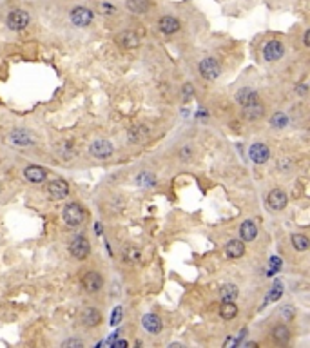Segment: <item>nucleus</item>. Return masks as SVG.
I'll list each match as a JSON object with an SVG mask.
<instances>
[{"label":"nucleus","mask_w":310,"mask_h":348,"mask_svg":"<svg viewBox=\"0 0 310 348\" xmlns=\"http://www.w3.org/2000/svg\"><path fill=\"white\" fill-rule=\"evenodd\" d=\"M129 343L125 341V339H120V341H113V347L114 348H125Z\"/></svg>","instance_id":"nucleus-38"},{"label":"nucleus","mask_w":310,"mask_h":348,"mask_svg":"<svg viewBox=\"0 0 310 348\" xmlns=\"http://www.w3.org/2000/svg\"><path fill=\"white\" fill-rule=\"evenodd\" d=\"M272 339L276 345H287V343L290 341V330L287 328L285 325H276L272 328Z\"/></svg>","instance_id":"nucleus-20"},{"label":"nucleus","mask_w":310,"mask_h":348,"mask_svg":"<svg viewBox=\"0 0 310 348\" xmlns=\"http://www.w3.org/2000/svg\"><path fill=\"white\" fill-rule=\"evenodd\" d=\"M225 254H227V258H230V260H238V258H241V256L245 254V245H243V241L230 240L227 245H225Z\"/></svg>","instance_id":"nucleus-15"},{"label":"nucleus","mask_w":310,"mask_h":348,"mask_svg":"<svg viewBox=\"0 0 310 348\" xmlns=\"http://www.w3.org/2000/svg\"><path fill=\"white\" fill-rule=\"evenodd\" d=\"M192 93H194V87H192L190 83H185L184 85V100H189L190 96H192Z\"/></svg>","instance_id":"nucleus-36"},{"label":"nucleus","mask_w":310,"mask_h":348,"mask_svg":"<svg viewBox=\"0 0 310 348\" xmlns=\"http://www.w3.org/2000/svg\"><path fill=\"white\" fill-rule=\"evenodd\" d=\"M24 176L31 182V184H42L45 178H47V171L44 167H38V165H29L24 171Z\"/></svg>","instance_id":"nucleus-13"},{"label":"nucleus","mask_w":310,"mask_h":348,"mask_svg":"<svg viewBox=\"0 0 310 348\" xmlns=\"http://www.w3.org/2000/svg\"><path fill=\"white\" fill-rule=\"evenodd\" d=\"M279 314L285 317L287 321H290V319H294V310H292V307H283L281 310H279Z\"/></svg>","instance_id":"nucleus-35"},{"label":"nucleus","mask_w":310,"mask_h":348,"mask_svg":"<svg viewBox=\"0 0 310 348\" xmlns=\"http://www.w3.org/2000/svg\"><path fill=\"white\" fill-rule=\"evenodd\" d=\"M298 93H299V95H305V93H307V85H305V83L298 85Z\"/></svg>","instance_id":"nucleus-40"},{"label":"nucleus","mask_w":310,"mask_h":348,"mask_svg":"<svg viewBox=\"0 0 310 348\" xmlns=\"http://www.w3.org/2000/svg\"><path fill=\"white\" fill-rule=\"evenodd\" d=\"M178 156H180V160H184V162H190L192 156H194V151H192L190 145H184L180 149V152H178Z\"/></svg>","instance_id":"nucleus-32"},{"label":"nucleus","mask_w":310,"mask_h":348,"mask_svg":"<svg viewBox=\"0 0 310 348\" xmlns=\"http://www.w3.org/2000/svg\"><path fill=\"white\" fill-rule=\"evenodd\" d=\"M127 7L133 13H147L151 7L149 0H127Z\"/></svg>","instance_id":"nucleus-26"},{"label":"nucleus","mask_w":310,"mask_h":348,"mask_svg":"<svg viewBox=\"0 0 310 348\" xmlns=\"http://www.w3.org/2000/svg\"><path fill=\"white\" fill-rule=\"evenodd\" d=\"M11 142L19 147H27V145H31L33 143V138H31V134L25 133V131H13Z\"/></svg>","instance_id":"nucleus-22"},{"label":"nucleus","mask_w":310,"mask_h":348,"mask_svg":"<svg viewBox=\"0 0 310 348\" xmlns=\"http://www.w3.org/2000/svg\"><path fill=\"white\" fill-rule=\"evenodd\" d=\"M62 218L69 227H76V225H80V223L85 220V210H83L78 203H67V205L63 207Z\"/></svg>","instance_id":"nucleus-1"},{"label":"nucleus","mask_w":310,"mask_h":348,"mask_svg":"<svg viewBox=\"0 0 310 348\" xmlns=\"http://www.w3.org/2000/svg\"><path fill=\"white\" fill-rule=\"evenodd\" d=\"M82 323L85 325V327H98V325L102 323V314L98 308H93V307H89V308H85V310L82 312Z\"/></svg>","instance_id":"nucleus-14"},{"label":"nucleus","mask_w":310,"mask_h":348,"mask_svg":"<svg viewBox=\"0 0 310 348\" xmlns=\"http://www.w3.org/2000/svg\"><path fill=\"white\" fill-rule=\"evenodd\" d=\"M29 24V15L24 9H15L7 15V27L11 31H20V29H25Z\"/></svg>","instance_id":"nucleus-3"},{"label":"nucleus","mask_w":310,"mask_h":348,"mask_svg":"<svg viewBox=\"0 0 310 348\" xmlns=\"http://www.w3.org/2000/svg\"><path fill=\"white\" fill-rule=\"evenodd\" d=\"M248 156H250V160H252L254 164L261 165L270 158V149H269L265 143H254V145H250V149H248Z\"/></svg>","instance_id":"nucleus-9"},{"label":"nucleus","mask_w":310,"mask_h":348,"mask_svg":"<svg viewBox=\"0 0 310 348\" xmlns=\"http://www.w3.org/2000/svg\"><path fill=\"white\" fill-rule=\"evenodd\" d=\"M267 203H269V207L274 210H281L287 207V203H289V198L287 194L283 192L281 189H274L269 192V196H267Z\"/></svg>","instance_id":"nucleus-10"},{"label":"nucleus","mask_w":310,"mask_h":348,"mask_svg":"<svg viewBox=\"0 0 310 348\" xmlns=\"http://www.w3.org/2000/svg\"><path fill=\"white\" fill-rule=\"evenodd\" d=\"M63 348H82L83 343L80 339H69V341H63L62 343Z\"/></svg>","instance_id":"nucleus-34"},{"label":"nucleus","mask_w":310,"mask_h":348,"mask_svg":"<svg viewBox=\"0 0 310 348\" xmlns=\"http://www.w3.org/2000/svg\"><path fill=\"white\" fill-rule=\"evenodd\" d=\"M220 296H222L223 301H234L238 298V287L232 285V283H225L220 288Z\"/></svg>","instance_id":"nucleus-25"},{"label":"nucleus","mask_w":310,"mask_h":348,"mask_svg":"<svg viewBox=\"0 0 310 348\" xmlns=\"http://www.w3.org/2000/svg\"><path fill=\"white\" fill-rule=\"evenodd\" d=\"M270 123H272V127H276V129H283V127L289 123V118H287L285 113H276L270 118Z\"/></svg>","instance_id":"nucleus-31"},{"label":"nucleus","mask_w":310,"mask_h":348,"mask_svg":"<svg viewBox=\"0 0 310 348\" xmlns=\"http://www.w3.org/2000/svg\"><path fill=\"white\" fill-rule=\"evenodd\" d=\"M158 29L164 35H172V33H176L180 29V22L174 17H162L158 20Z\"/></svg>","instance_id":"nucleus-17"},{"label":"nucleus","mask_w":310,"mask_h":348,"mask_svg":"<svg viewBox=\"0 0 310 348\" xmlns=\"http://www.w3.org/2000/svg\"><path fill=\"white\" fill-rule=\"evenodd\" d=\"M124 260H125L127 263H138V261L142 260V254H140V250L136 247L129 245V247L124 248Z\"/></svg>","instance_id":"nucleus-29"},{"label":"nucleus","mask_w":310,"mask_h":348,"mask_svg":"<svg viewBox=\"0 0 310 348\" xmlns=\"http://www.w3.org/2000/svg\"><path fill=\"white\" fill-rule=\"evenodd\" d=\"M279 265H281V261H279L278 258H272V260H270V270H269V274L276 272L279 268Z\"/></svg>","instance_id":"nucleus-37"},{"label":"nucleus","mask_w":310,"mask_h":348,"mask_svg":"<svg viewBox=\"0 0 310 348\" xmlns=\"http://www.w3.org/2000/svg\"><path fill=\"white\" fill-rule=\"evenodd\" d=\"M290 241H292V245H294V248H296V250H299V252H305V250L310 247L309 238H307V236H303V234H294L290 238Z\"/></svg>","instance_id":"nucleus-28"},{"label":"nucleus","mask_w":310,"mask_h":348,"mask_svg":"<svg viewBox=\"0 0 310 348\" xmlns=\"http://www.w3.org/2000/svg\"><path fill=\"white\" fill-rule=\"evenodd\" d=\"M122 314H124L122 307H116V308L113 310V316H111V325H113V327H116V325L122 321Z\"/></svg>","instance_id":"nucleus-33"},{"label":"nucleus","mask_w":310,"mask_h":348,"mask_svg":"<svg viewBox=\"0 0 310 348\" xmlns=\"http://www.w3.org/2000/svg\"><path fill=\"white\" fill-rule=\"evenodd\" d=\"M220 316L225 319V321H230V319H234L238 316V307L234 305V301H225L222 305V308H220Z\"/></svg>","instance_id":"nucleus-24"},{"label":"nucleus","mask_w":310,"mask_h":348,"mask_svg":"<svg viewBox=\"0 0 310 348\" xmlns=\"http://www.w3.org/2000/svg\"><path fill=\"white\" fill-rule=\"evenodd\" d=\"M116 42L122 45V47H127V49H133V47H136V45L140 44V38L136 33L133 31H124L122 35H118L116 37Z\"/></svg>","instance_id":"nucleus-19"},{"label":"nucleus","mask_w":310,"mask_h":348,"mask_svg":"<svg viewBox=\"0 0 310 348\" xmlns=\"http://www.w3.org/2000/svg\"><path fill=\"white\" fill-rule=\"evenodd\" d=\"M82 287L83 290H87L89 294H95L103 287V279L98 272H87L82 278Z\"/></svg>","instance_id":"nucleus-11"},{"label":"nucleus","mask_w":310,"mask_h":348,"mask_svg":"<svg viewBox=\"0 0 310 348\" xmlns=\"http://www.w3.org/2000/svg\"><path fill=\"white\" fill-rule=\"evenodd\" d=\"M93 17H95L93 11L83 6H78L71 11V22L75 25H78V27H87L93 22Z\"/></svg>","instance_id":"nucleus-5"},{"label":"nucleus","mask_w":310,"mask_h":348,"mask_svg":"<svg viewBox=\"0 0 310 348\" xmlns=\"http://www.w3.org/2000/svg\"><path fill=\"white\" fill-rule=\"evenodd\" d=\"M136 185L142 187V189H151L156 185V176L152 172H140L136 176Z\"/></svg>","instance_id":"nucleus-23"},{"label":"nucleus","mask_w":310,"mask_h":348,"mask_svg":"<svg viewBox=\"0 0 310 348\" xmlns=\"http://www.w3.org/2000/svg\"><path fill=\"white\" fill-rule=\"evenodd\" d=\"M283 53H285V47H283V44L279 40H270L263 47V58H265L267 62H276V60H279V58L283 57Z\"/></svg>","instance_id":"nucleus-6"},{"label":"nucleus","mask_w":310,"mask_h":348,"mask_svg":"<svg viewBox=\"0 0 310 348\" xmlns=\"http://www.w3.org/2000/svg\"><path fill=\"white\" fill-rule=\"evenodd\" d=\"M303 44L309 47L310 45V31H305V35H303Z\"/></svg>","instance_id":"nucleus-39"},{"label":"nucleus","mask_w":310,"mask_h":348,"mask_svg":"<svg viewBox=\"0 0 310 348\" xmlns=\"http://www.w3.org/2000/svg\"><path fill=\"white\" fill-rule=\"evenodd\" d=\"M243 114H245L247 120H258L263 114V107H261V103H252V105L243 107Z\"/></svg>","instance_id":"nucleus-27"},{"label":"nucleus","mask_w":310,"mask_h":348,"mask_svg":"<svg viewBox=\"0 0 310 348\" xmlns=\"http://www.w3.org/2000/svg\"><path fill=\"white\" fill-rule=\"evenodd\" d=\"M281 294H283V285H281L279 281H276L274 287L270 288V292H269V296L265 298V303L263 305H269L270 301H278V299L281 298Z\"/></svg>","instance_id":"nucleus-30"},{"label":"nucleus","mask_w":310,"mask_h":348,"mask_svg":"<svg viewBox=\"0 0 310 348\" xmlns=\"http://www.w3.org/2000/svg\"><path fill=\"white\" fill-rule=\"evenodd\" d=\"M222 73V67L220 63L216 62L214 58H203L200 62V75L205 78V80H216Z\"/></svg>","instance_id":"nucleus-4"},{"label":"nucleus","mask_w":310,"mask_h":348,"mask_svg":"<svg viewBox=\"0 0 310 348\" xmlns=\"http://www.w3.org/2000/svg\"><path fill=\"white\" fill-rule=\"evenodd\" d=\"M69 252L73 258L76 260H85L91 252V243L87 241V238H83V236H76L73 238V241L69 243Z\"/></svg>","instance_id":"nucleus-2"},{"label":"nucleus","mask_w":310,"mask_h":348,"mask_svg":"<svg viewBox=\"0 0 310 348\" xmlns=\"http://www.w3.org/2000/svg\"><path fill=\"white\" fill-rule=\"evenodd\" d=\"M256 236H258V227H256V223L250 222V220L241 223V227H240L241 241H252V240H256Z\"/></svg>","instance_id":"nucleus-18"},{"label":"nucleus","mask_w":310,"mask_h":348,"mask_svg":"<svg viewBox=\"0 0 310 348\" xmlns=\"http://www.w3.org/2000/svg\"><path fill=\"white\" fill-rule=\"evenodd\" d=\"M142 325L149 334H160L162 332V319L156 314H145L142 319Z\"/></svg>","instance_id":"nucleus-16"},{"label":"nucleus","mask_w":310,"mask_h":348,"mask_svg":"<svg viewBox=\"0 0 310 348\" xmlns=\"http://www.w3.org/2000/svg\"><path fill=\"white\" fill-rule=\"evenodd\" d=\"M47 194H49L51 200H63L69 194V185L63 180H53L47 185Z\"/></svg>","instance_id":"nucleus-8"},{"label":"nucleus","mask_w":310,"mask_h":348,"mask_svg":"<svg viewBox=\"0 0 310 348\" xmlns=\"http://www.w3.org/2000/svg\"><path fill=\"white\" fill-rule=\"evenodd\" d=\"M89 152L95 156V158H109L111 154L114 152L113 145H111V142H107V140H95L93 143H91V147H89Z\"/></svg>","instance_id":"nucleus-7"},{"label":"nucleus","mask_w":310,"mask_h":348,"mask_svg":"<svg viewBox=\"0 0 310 348\" xmlns=\"http://www.w3.org/2000/svg\"><path fill=\"white\" fill-rule=\"evenodd\" d=\"M236 102L240 103L241 107H247V105H252V103H260V96H258V93L252 91V89L243 87L241 91H238Z\"/></svg>","instance_id":"nucleus-12"},{"label":"nucleus","mask_w":310,"mask_h":348,"mask_svg":"<svg viewBox=\"0 0 310 348\" xmlns=\"http://www.w3.org/2000/svg\"><path fill=\"white\" fill-rule=\"evenodd\" d=\"M149 136V127L147 125H134L129 131V142L131 143H140Z\"/></svg>","instance_id":"nucleus-21"}]
</instances>
